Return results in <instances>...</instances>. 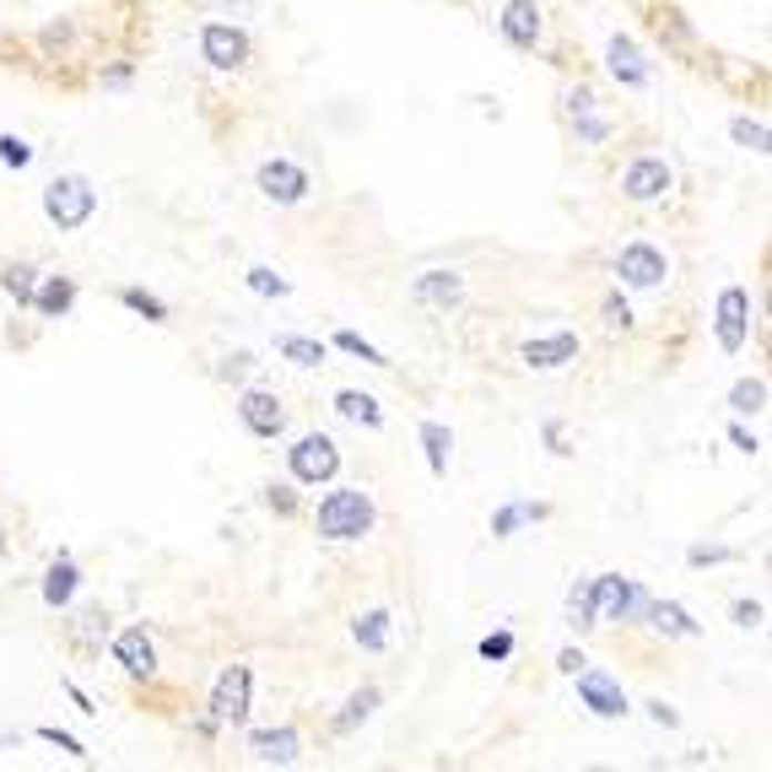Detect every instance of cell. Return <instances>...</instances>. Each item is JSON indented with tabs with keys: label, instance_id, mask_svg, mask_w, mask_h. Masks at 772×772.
I'll return each mask as SVG.
<instances>
[{
	"label": "cell",
	"instance_id": "obj_7",
	"mask_svg": "<svg viewBox=\"0 0 772 772\" xmlns=\"http://www.w3.org/2000/svg\"><path fill=\"white\" fill-rule=\"evenodd\" d=\"M248 691H254L248 664H227V670L216 676V691H211V719H216V724H244L248 719Z\"/></svg>",
	"mask_w": 772,
	"mask_h": 772
},
{
	"label": "cell",
	"instance_id": "obj_5",
	"mask_svg": "<svg viewBox=\"0 0 772 772\" xmlns=\"http://www.w3.org/2000/svg\"><path fill=\"white\" fill-rule=\"evenodd\" d=\"M616 276H621V286H632V292H653V286H664V276H670V260H664V248H653V244H627L616 254Z\"/></svg>",
	"mask_w": 772,
	"mask_h": 772
},
{
	"label": "cell",
	"instance_id": "obj_45",
	"mask_svg": "<svg viewBox=\"0 0 772 772\" xmlns=\"http://www.w3.org/2000/svg\"><path fill=\"white\" fill-rule=\"evenodd\" d=\"M130 77H135V71H130L124 60H120V65H109V71H103V82H109V87H130Z\"/></svg>",
	"mask_w": 772,
	"mask_h": 772
},
{
	"label": "cell",
	"instance_id": "obj_11",
	"mask_svg": "<svg viewBox=\"0 0 772 772\" xmlns=\"http://www.w3.org/2000/svg\"><path fill=\"white\" fill-rule=\"evenodd\" d=\"M529 367H540V373H557V367H568L583 357V341L572 335V329H557V335H535L525 341V352H519Z\"/></svg>",
	"mask_w": 772,
	"mask_h": 772
},
{
	"label": "cell",
	"instance_id": "obj_10",
	"mask_svg": "<svg viewBox=\"0 0 772 772\" xmlns=\"http://www.w3.org/2000/svg\"><path fill=\"white\" fill-rule=\"evenodd\" d=\"M578 697H583V708L595 713V719H627V691L610 681L606 670H578Z\"/></svg>",
	"mask_w": 772,
	"mask_h": 772
},
{
	"label": "cell",
	"instance_id": "obj_16",
	"mask_svg": "<svg viewBox=\"0 0 772 772\" xmlns=\"http://www.w3.org/2000/svg\"><path fill=\"white\" fill-rule=\"evenodd\" d=\"M606 65H610V77H616L621 87H643V82H649V60H643V49H638L632 39H621V33L606 43Z\"/></svg>",
	"mask_w": 772,
	"mask_h": 772
},
{
	"label": "cell",
	"instance_id": "obj_15",
	"mask_svg": "<svg viewBox=\"0 0 772 772\" xmlns=\"http://www.w3.org/2000/svg\"><path fill=\"white\" fill-rule=\"evenodd\" d=\"M248 751H254V762H265V768H292V762L303 756V740H297L292 724H282V730H260L248 740Z\"/></svg>",
	"mask_w": 772,
	"mask_h": 772
},
{
	"label": "cell",
	"instance_id": "obj_49",
	"mask_svg": "<svg viewBox=\"0 0 772 772\" xmlns=\"http://www.w3.org/2000/svg\"><path fill=\"white\" fill-rule=\"evenodd\" d=\"M0 546H6V535H0Z\"/></svg>",
	"mask_w": 772,
	"mask_h": 772
},
{
	"label": "cell",
	"instance_id": "obj_13",
	"mask_svg": "<svg viewBox=\"0 0 772 772\" xmlns=\"http://www.w3.org/2000/svg\"><path fill=\"white\" fill-rule=\"evenodd\" d=\"M238 421H244L254 438H282L286 433V406L271 395V389H248L238 400Z\"/></svg>",
	"mask_w": 772,
	"mask_h": 772
},
{
	"label": "cell",
	"instance_id": "obj_35",
	"mask_svg": "<svg viewBox=\"0 0 772 772\" xmlns=\"http://www.w3.org/2000/svg\"><path fill=\"white\" fill-rule=\"evenodd\" d=\"M0 163H6V167H28V163H33V146H28L22 135H0Z\"/></svg>",
	"mask_w": 772,
	"mask_h": 772
},
{
	"label": "cell",
	"instance_id": "obj_25",
	"mask_svg": "<svg viewBox=\"0 0 772 772\" xmlns=\"http://www.w3.org/2000/svg\"><path fill=\"white\" fill-rule=\"evenodd\" d=\"M529 519H546V502H508V508H497L491 514V535H514Z\"/></svg>",
	"mask_w": 772,
	"mask_h": 772
},
{
	"label": "cell",
	"instance_id": "obj_4",
	"mask_svg": "<svg viewBox=\"0 0 772 772\" xmlns=\"http://www.w3.org/2000/svg\"><path fill=\"white\" fill-rule=\"evenodd\" d=\"M286 459H292V476H297L303 487H319V481H329V476L341 470V448H335V438H325V433H303L297 444L286 448Z\"/></svg>",
	"mask_w": 772,
	"mask_h": 772
},
{
	"label": "cell",
	"instance_id": "obj_43",
	"mask_svg": "<svg viewBox=\"0 0 772 772\" xmlns=\"http://www.w3.org/2000/svg\"><path fill=\"white\" fill-rule=\"evenodd\" d=\"M98 632H103V616H82V621H77V638H82V643H98Z\"/></svg>",
	"mask_w": 772,
	"mask_h": 772
},
{
	"label": "cell",
	"instance_id": "obj_26",
	"mask_svg": "<svg viewBox=\"0 0 772 772\" xmlns=\"http://www.w3.org/2000/svg\"><path fill=\"white\" fill-rule=\"evenodd\" d=\"M730 410L734 416H756V410H768V384L762 378H740L730 389Z\"/></svg>",
	"mask_w": 772,
	"mask_h": 772
},
{
	"label": "cell",
	"instance_id": "obj_38",
	"mask_svg": "<svg viewBox=\"0 0 772 772\" xmlns=\"http://www.w3.org/2000/svg\"><path fill=\"white\" fill-rule=\"evenodd\" d=\"M606 325L610 329H632V308L621 297H606Z\"/></svg>",
	"mask_w": 772,
	"mask_h": 772
},
{
	"label": "cell",
	"instance_id": "obj_17",
	"mask_svg": "<svg viewBox=\"0 0 772 772\" xmlns=\"http://www.w3.org/2000/svg\"><path fill=\"white\" fill-rule=\"evenodd\" d=\"M114 659H120L130 676H152L158 670V643L146 638V627H124L114 638Z\"/></svg>",
	"mask_w": 772,
	"mask_h": 772
},
{
	"label": "cell",
	"instance_id": "obj_34",
	"mask_svg": "<svg viewBox=\"0 0 772 772\" xmlns=\"http://www.w3.org/2000/svg\"><path fill=\"white\" fill-rule=\"evenodd\" d=\"M335 346H341V352H352V357H363V363H373V367H389V357H384L378 346H367L363 335H352V329H341V335H335Z\"/></svg>",
	"mask_w": 772,
	"mask_h": 772
},
{
	"label": "cell",
	"instance_id": "obj_27",
	"mask_svg": "<svg viewBox=\"0 0 772 772\" xmlns=\"http://www.w3.org/2000/svg\"><path fill=\"white\" fill-rule=\"evenodd\" d=\"M357 643H363L367 653H378L384 643H389V610H367V616H357Z\"/></svg>",
	"mask_w": 772,
	"mask_h": 772
},
{
	"label": "cell",
	"instance_id": "obj_41",
	"mask_svg": "<svg viewBox=\"0 0 772 772\" xmlns=\"http://www.w3.org/2000/svg\"><path fill=\"white\" fill-rule=\"evenodd\" d=\"M265 502H271L276 514H292V508H297V497H292V487H265Z\"/></svg>",
	"mask_w": 772,
	"mask_h": 772
},
{
	"label": "cell",
	"instance_id": "obj_19",
	"mask_svg": "<svg viewBox=\"0 0 772 772\" xmlns=\"http://www.w3.org/2000/svg\"><path fill=\"white\" fill-rule=\"evenodd\" d=\"M71 303H77V282H71V276H39L33 308H39L43 319H60V314H71Z\"/></svg>",
	"mask_w": 772,
	"mask_h": 772
},
{
	"label": "cell",
	"instance_id": "obj_21",
	"mask_svg": "<svg viewBox=\"0 0 772 772\" xmlns=\"http://www.w3.org/2000/svg\"><path fill=\"white\" fill-rule=\"evenodd\" d=\"M77 583H82V572H77V562H71V557H60L54 568L43 572V606H49V610L71 606V595H77Z\"/></svg>",
	"mask_w": 772,
	"mask_h": 772
},
{
	"label": "cell",
	"instance_id": "obj_14",
	"mask_svg": "<svg viewBox=\"0 0 772 772\" xmlns=\"http://www.w3.org/2000/svg\"><path fill=\"white\" fill-rule=\"evenodd\" d=\"M497 28H502V39L514 49H535V39H540V0H508Z\"/></svg>",
	"mask_w": 772,
	"mask_h": 772
},
{
	"label": "cell",
	"instance_id": "obj_46",
	"mask_svg": "<svg viewBox=\"0 0 772 772\" xmlns=\"http://www.w3.org/2000/svg\"><path fill=\"white\" fill-rule=\"evenodd\" d=\"M546 444H551V454H568V444H562V421H546Z\"/></svg>",
	"mask_w": 772,
	"mask_h": 772
},
{
	"label": "cell",
	"instance_id": "obj_6",
	"mask_svg": "<svg viewBox=\"0 0 772 772\" xmlns=\"http://www.w3.org/2000/svg\"><path fill=\"white\" fill-rule=\"evenodd\" d=\"M713 335H719V346H724L730 357L751 341V292H745V286H724V292H719Z\"/></svg>",
	"mask_w": 772,
	"mask_h": 772
},
{
	"label": "cell",
	"instance_id": "obj_39",
	"mask_svg": "<svg viewBox=\"0 0 772 772\" xmlns=\"http://www.w3.org/2000/svg\"><path fill=\"white\" fill-rule=\"evenodd\" d=\"M734 551H724V546H691V568H708V562H730Z\"/></svg>",
	"mask_w": 772,
	"mask_h": 772
},
{
	"label": "cell",
	"instance_id": "obj_24",
	"mask_svg": "<svg viewBox=\"0 0 772 772\" xmlns=\"http://www.w3.org/2000/svg\"><path fill=\"white\" fill-rule=\"evenodd\" d=\"M421 448H427V470H433V476H444V470H448V448H454V438H448L444 421H421Z\"/></svg>",
	"mask_w": 772,
	"mask_h": 772
},
{
	"label": "cell",
	"instance_id": "obj_28",
	"mask_svg": "<svg viewBox=\"0 0 772 772\" xmlns=\"http://www.w3.org/2000/svg\"><path fill=\"white\" fill-rule=\"evenodd\" d=\"M0 286L22 303V308H33V292H39V271L33 265H6V276H0Z\"/></svg>",
	"mask_w": 772,
	"mask_h": 772
},
{
	"label": "cell",
	"instance_id": "obj_47",
	"mask_svg": "<svg viewBox=\"0 0 772 772\" xmlns=\"http://www.w3.org/2000/svg\"><path fill=\"white\" fill-rule=\"evenodd\" d=\"M649 719H653V724H681V719H676V708H664V702H649Z\"/></svg>",
	"mask_w": 772,
	"mask_h": 772
},
{
	"label": "cell",
	"instance_id": "obj_12",
	"mask_svg": "<svg viewBox=\"0 0 772 772\" xmlns=\"http://www.w3.org/2000/svg\"><path fill=\"white\" fill-rule=\"evenodd\" d=\"M254 184L271 195L276 205H297L303 195H308V173L297 163H286V158H271V163H260V173H254Z\"/></svg>",
	"mask_w": 772,
	"mask_h": 772
},
{
	"label": "cell",
	"instance_id": "obj_44",
	"mask_svg": "<svg viewBox=\"0 0 772 772\" xmlns=\"http://www.w3.org/2000/svg\"><path fill=\"white\" fill-rule=\"evenodd\" d=\"M730 438H734V448H740V454H756V433H745V427H730Z\"/></svg>",
	"mask_w": 772,
	"mask_h": 772
},
{
	"label": "cell",
	"instance_id": "obj_32",
	"mask_svg": "<svg viewBox=\"0 0 772 772\" xmlns=\"http://www.w3.org/2000/svg\"><path fill=\"white\" fill-rule=\"evenodd\" d=\"M244 282H248V292H260V297H286V292H292V282H286V276H276L271 265H254Z\"/></svg>",
	"mask_w": 772,
	"mask_h": 772
},
{
	"label": "cell",
	"instance_id": "obj_23",
	"mask_svg": "<svg viewBox=\"0 0 772 772\" xmlns=\"http://www.w3.org/2000/svg\"><path fill=\"white\" fill-rule=\"evenodd\" d=\"M276 352H282L286 363H297V367H319V363H325V341H308V335H276Z\"/></svg>",
	"mask_w": 772,
	"mask_h": 772
},
{
	"label": "cell",
	"instance_id": "obj_22",
	"mask_svg": "<svg viewBox=\"0 0 772 772\" xmlns=\"http://www.w3.org/2000/svg\"><path fill=\"white\" fill-rule=\"evenodd\" d=\"M335 410H341L346 421H357V427H378V421H384L378 400L363 395V389H341V395H335Z\"/></svg>",
	"mask_w": 772,
	"mask_h": 772
},
{
	"label": "cell",
	"instance_id": "obj_31",
	"mask_svg": "<svg viewBox=\"0 0 772 772\" xmlns=\"http://www.w3.org/2000/svg\"><path fill=\"white\" fill-rule=\"evenodd\" d=\"M568 627H572V632H589V627H595V606H589V583H572V595H568Z\"/></svg>",
	"mask_w": 772,
	"mask_h": 772
},
{
	"label": "cell",
	"instance_id": "obj_8",
	"mask_svg": "<svg viewBox=\"0 0 772 772\" xmlns=\"http://www.w3.org/2000/svg\"><path fill=\"white\" fill-rule=\"evenodd\" d=\"M670 184H676V173H670L664 158H638V163H627V173H621V195H627V201H638V205L664 201V195H670Z\"/></svg>",
	"mask_w": 772,
	"mask_h": 772
},
{
	"label": "cell",
	"instance_id": "obj_36",
	"mask_svg": "<svg viewBox=\"0 0 772 772\" xmlns=\"http://www.w3.org/2000/svg\"><path fill=\"white\" fill-rule=\"evenodd\" d=\"M508 653H514V632H487V638H481V659L502 664Z\"/></svg>",
	"mask_w": 772,
	"mask_h": 772
},
{
	"label": "cell",
	"instance_id": "obj_42",
	"mask_svg": "<svg viewBox=\"0 0 772 772\" xmlns=\"http://www.w3.org/2000/svg\"><path fill=\"white\" fill-rule=\"evenodd\" d=\"M583 664H589V659H583L578 649H562V653H557V670H562V676H578Z\"/></svg>",
	"mask_w": 772,
	"mask_h": 772
},
{
	"label": "cell",
	"instance_id": "obj_33",
	"mask_svg": "<svg viewBox=\"0 0 772 772\" xmlns=\"http://www.w3.org/2000/svg\"><path fill=\"white\" fill-rule=\"evenodd\" d=\"M730 135L734 146H745V152H768V124L762 120H730Z\"/></svg>",
	"mask_w": 772,
	"mask_h": 772
},
{
	"label": "cell",
	"instance_id": "obj_37",
	"mask_svg": "<svg viewBox=\"0 0 772 772\" xmlns=\"http://www.w3.org/2000/svg\"><path fill=\"white\" fill-rule=\"evenodd\" d=\"M762 600H734V627H762Z\"/></svg>",
	"mask_w": 772,
	"mask_h": 772
},
{
	"label": "cell",
	"instance_id": "obj_29",
	"mask_svg": "<svg viewBox=\"0 0 772 772\" xmlns=\"http://www.w3.org/2000/svg\"><path fill=\"white\" fill-rule=\"evenodd\" d=\"M373 708H378V687H363V691H357V697H352V702H346V713L335 719V734L357 730V724H363V719H367V713H373Z\"/></svg>",
	"mask_w": 772,
	"mask_h": 772
},
{
	"label": "cell",
	"instance_id": "obj_30",
	"mask_svg": "<svg viewBox=\"0 0 772 772\" xmlns=\"http://www.w3.org/2000/svg\"><path fill=\"white\" fill-rule=\"evenodd\" d=\"M120 303H124V308H135V314H146L152 325H163V319H167V303H163V297H152V292H141V286H124Z\"/></svg>",
	"mask_w": 772,
	"mask_h": 772
},
{
	"label": "cell",
	"instance_id": "obj_40",
	"mask_svg": "<svg viewBox=\"0 0 772 772\" xmlns=\"http://www.w3.org/2000/svg\"><path fill=\"white\" fill-rule=\"evenodd\" d=\"M39 740H49V745H60L65 756H87V745H82V740H71V734H60V730H39Z\"/></svg>",
	"mask_w": 772,
	"mask_h": 772
},
{
	"label": "cell",
	"instance_id": "obj_20",
	"mask_svg": "<svg viewBox=\"0 0 772 772\" xmlns=\"http://www.w3.org/2000/svg\"><path fill=\"white\" fill-rule=\"evenodd\" d=\"M643 610H649V627L664 632V638H702V627H697L676 600H653V606H643Z\"/></svg>",
	"mask_w": 772,
	"mask_h": 772
},
{
	"label": "cell",
	"instance_id": "obj_48",
	"mask_svg": "<svg viewBox=\"0 0 772 772\" xmlns=\"http://www.w3.org/2000/svg\"><path fill=\"white\" fill-rule=\"evenodd\" d=\"M65 691H71V702H77V708H82V713H98V708H92V697H87V691L77 687V681H65Z\"/></svg>",
	"mask_w": 772,
	"mask_h": 772
},
{
	"label": "cell",
	"instance_id": "obj_2",
	"mask_svg": "<svg viewBox=\"0 0 772 772\" xmlns=\"http://www.w3.org/2000/svg\"><path fill=\"white\" fill-rule=\"evenodd\" d=\"M92 211H98V190L87 184L82 173H60V179H49L43 184V216L60 227V233H77L92 222Z\"/></svg>",
	"mask_w": 772,
	"mask_h": 772
},
{
	"label": "cell",
	"instance_id": "obj_1",
	"mask_svg": "<svg viewBox=\"0 0 772 772\" xmlns=\"http://www.w3.org/2000/svg\"><path fill=\"white\" fill-rule=\"evenodd\" d=\"M314 529L325 540H363L373 529V497L363 487H335L314 514Z\"/></svg>",
	"mask_w": 772,
	"mask_h": 772
},
{
	"label": "cell",
	"instance_id": "obj_18",
	"mask_svg": "<svg viewBox=\"0 0 772 772\" xmlns=\"http://www.w3.org/2000/svg\"><path fill=\"white\" fill-rule=\"evenodd\" d=\"M410 297L427 303V308H448V303L465 297V276H454V271H427V276H416Z\"/></svg>",
	"mask_w": 772,
	"mask_h": 772
},
{
	"label": "cell",
	"instance_id": "obj_9",
	"mask_svg": "<svg viewBox=\"0 0 772 772\" xmlns=\"http://www.w3.org/2000/svg\"><path fill=\"white\" fill-rule=\"evenodd\" d=\"M201 54L216 65V71H238V65H248V33L233 28V22H205Z\"/></svg>",
	"mask_w": 772,
	"mask_h": 772
},
{
	"label": "cell",
	"instance_id": "obj_3",
	"mask_svg": "<svg viewBox=\"0 0 772 772\" xmlns=\"http://www.w3.org/2000/svg\"><path fill=\"white\" fill-rule=\"evenodd\" d=\"M589 606H595V627H600V621H627V616H638L649 600H643V589H638L632 578L600 572V578H589Z\"/></svg>",
	"mask_w": 772,
	"mask_h": 772
}]
</instances>
